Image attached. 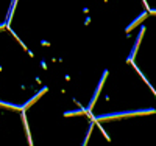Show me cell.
Returning a JSON list of instances; mask_svg holds the SVG:
<instances>
[{
  "label": "cell",
  "mask_w": 156,
  "mask_h": 146,
  "mask_svg": "<svg viewBox=\"0 0 156 146\" xmlns=\"http://www.w3.org/2000/svg\"><path fill=\"white\" fill-rule=\"evenodd\" d=\"M106 76H108V72L103 73V76H101V79H100V83H98V86H97V89H95V93H94V97H92V101H90L89 107H87V112L94 107V104H95V101H97V98H98V93H100V90H101V87H103V83H105Z\"/></svg>",
  "instance_id": "1"
},
{
  "label": "cell",
  "mask_w": 156,
  "mask_h": 146,
  "mask_svg": "<svg viewBox=\"0 0 156 146\" xmlns=\"http://www.w3.org/2000/svg\"><path fill=\"white\" fill-rule=\"evenodd\" d=\"M45 92H47V87H44V89H42L41 92H39L37 95H34V97H33V98H31V100H30L27 104H25V106H22V107H20V109H22V112H25V110H27V109H28V106H31L34 101H37V98H41V95H42V93H45Z\"/></svg>",
  "instance_id": "2"
},
{
  "label": "cell",
  "mask_w": 156,
  "mask_h": 146,
  "mask_svg": "<svg viewBox=\"0 0 156 146\" xmlns=\"http://www.w3.org/2000/svg\"><path fill=\"white\" fill-rule=\"evenodd\" d=\"M144 17H145V14H142V16H140V17H139L137 20H134V22H133L131 25H129V26H128V31H129V30H133V28H134V26H136V25H137V23H139V22H140L142 19H144Z\"/></svg>",
  "instance_id": "3"
},
{
  "label": "cell",
  "mask_w": 156,
  "mask_h": 146,
  "mask_svg": "<svg viewBox=\"0 0 156 146\" xmlns=\"http://www.w3.org/2000/svg\"><path fill=\"white\" fill-rule=\"evenodd\" d=\"M5 28V25H0V30H3Z\"/></svg>",
  "instance_id": "4"
}]
</instances>
